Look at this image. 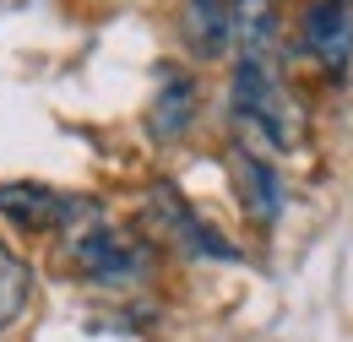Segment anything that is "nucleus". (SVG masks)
Here are the masks:
<instances>
[{
    "mask_svg": "<svg viewBox=\"0 0 353 342\" xmlns=\"http://www.w3.org/2000/svg\"><path fill=\"white\" fill-rule=\"evenodd\" d=\"M190 120H196V82L190 77H163V92L152 98V114H147L152 136L174 141L179 130H190Z\"/></svg>",
    "mask_w": 353,
    "mask_h": 342,
    "instance_id": "8",
    "label": "nucleus"
},
{
    "mask_svg": "<svg viewBox=\"0 0 353 342\" xmlns=\"http://www.w3.org/2000/svg\"><path fill=\"white\" fill-rule=\"evenodd\" d=\"M234 6V39L245 43L250 60H266L277 43V0H228Z\"/></svg>",
    "mask_w": 353,
    "mask_h": 342,
    "instance_id": "10",
    "label": "nucleus"
},
{
    "mask_svg": "<svg viewBox=\"0 0 353 342\" xmlns=\"http://www.w3.org/2000/svg\"><path fill=\"white\" fill-rule=\"evenodd\" d=\"M0 217H11L28 234H54V228H77V223L98 217V207L82 196L33 185V179H11V185H0Z\"/></svg>",
    "mask_w": 353,
    "mask_h": 342,
    "instance_id": "3",
    "label": "nucleus"
},
{
    "mask_svg": "<svg viewBox=\"0 0 353 342\" xmlns=\"http://www.w3.org/2000/svg\"><path fill=\"white\" fill-rule=\"evenodd\" d=\"M65 261H71L88 283H98V288H131V283H141V277L152 272L147 239H136L125 228H109L103 217H88V223L71 234Z\"/></svg>",
    "mask_w": 353,
    "mask_h": 342,
    "instance_id": "2",
    "label": "nucleus"
},
{
    "mask_svg": "<svg viewBox=\"0 0 353 342\" xmlns=\"http://www.w3.org/2000/svg\"><path fill=\"white\" fill-rule=\"evenodd\" d=\"M305 49L326 66V71H343L353 60V0H305Z\"/></svg>",
    "mask_w": 353,
    "mask_h": 342,
    "instance_id": "5",
    "label": "nucleus"
},
{
    "mask_svg": "<svg viewBox=\"0 0 353 342\" xmlns=\"http://www.w3.org/2000/svg\"><path fill=\"white\" fill-rule=\"evenodd\" d=\"M179 33H185V43H190V54L218 60L223 49L234 43V6H228V0H185Z\"/></svg>",
    "mask_w": 353,
    "mask_h": 342,
    "instance_id": "6",
    "label": "nucleus"
},
{
    "mask_svg": "<svg viewBox=\"0 0 353 342\" xmlns=\"http://www.w3.org/2000/svg\"><path fill=\"white\" fill-rule=\"evenodd\" d=\"M234 179H239L245 212L256 223H277L283 217V179H277V169L266 158H256L250 147H234Z\"/></svg>",
    "mask_w": 353,
    "mask_h": 342,
    "instance_id": "7",
    "label": "nucleus"
},
{
    "mask_svg": "<svg viewBox=\"0 0 353 342\" xmlns=\"http://www.w3.org/2000/svg\"><path fill=\"white\" fill-rule=\"evenodd\" d=\"M33 304V266L0 239V332H11Z\"/></svg>",
    "mask_w": 353,
    "mask_h": 342,
    "instance_id": "9",
    "label": "nucleus"
},
{
    "mask_svg": "<svg viewBox=\"0 0 353 342\" xmlns=\"http://www.w3.org/2000/svg\"><path fill=\"white\" fill-rule=\"evenodd\" d=\"M147 212H152V228H158L163 239H174L185 256H212V261H234L239 256L212 223H201V217L185 207V196H179L174 185H158L152 201H147Z\"/></svg>",
    "mask_w": 353,
    "mask_h": 342,
    "instance_id": "4",
    "label": "nucleus"
},
{
    "mask_svg": "<svg viewBox=\"0 0 353 342\" xmlns=\"http://www.w3.org/2000/svg\"><path fill=\"white\" fill-rule=\"evenodd\" d=\"M228 103H234L239 125H250V136H261L266 147H299L305 141V114H299V103L288 98V87L277 82V71L266 60L245 54L234 66Z\"/></svg>",
    "mask_w": 353,
    "mask_h": 342,
    "instance_id": "1",
    "label": "nucleus"
}]
</instances>
